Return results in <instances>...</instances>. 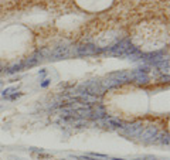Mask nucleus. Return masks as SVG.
I'll use <instances>...</instances> for the list:
<instances>
[{
	"instance_id": "obj_8",
	"label": "nucleus",
	"mask_w": 170,
	"mask_h": 160,
	"mask_svg": "<svg viewBox=\"0 0 170 160\" xmlns=\"http://www.w3.org/2000/svg\"><path fill=\"white\" fill-rule=\"evenodd\" d=\"M108 123H109L112 128H123V122H122V120H118V119H109Z\"/></svg>"
},
{
	"instance_id": "obj_14",
	"label": "nucleus",
	"mask_w": 170,
	"mask_h": 160,
	"mask_svg": "<svg viewBox=\"0 0 170 160\" xmlns=\"http://www.w3.org/2000/svg\"><path fill=\"white\" fill-rule=\"evenodd\" d=\"M112 160H123V159H112Z\"/></svg>"
},
{
	"instance_id": "obj_4",
	"label": "nucleus",
	"mask_w": 170,
	"mask_h": 160,
	"mask_svg": "<svg viewBox=\"0 0 170 160\" xmlns=\"http://www.w3.org/2000/svg\"><path fill=\"white\" fill-rule=\"evenodd\" d=\"M129 78L130 80H133V81H136L138 84H147V82H149L147 75H146L142 70H135L132 74L129 75Z\"/></svg>"
},
{
	"instance_id": "obj_3",
	"label": "nucleus",
	"mask_w": 170,
	"mask_h": 160,
	"mask_svg": "<svg viewBox=\"0 0 170 160\" xmlns=\"http://www.w3.org/2000/svg\"><path fill=\"white\" fill-rule=\"evenodd\" d=\"M102 48H96L95 45L92 44H87V45H81L78 47V50H77V54L78 55H94L96 53H102Z\"/></svg>"
},
{
	"instance_id": "obj_9",
	"label": "nucleus",
	"mask_w": 170,
	"mask_h": 160,
	"mask_svg": "<svg viewBox=\"0 0 170 160\" xmlns=\"http://www.w3.org/2000/svg\"><path fill=\"white\" fill-rule=\"evenodd\" d=\"M13 91H14V88H9V89H6L5 92H3V95H9V94H10V92H13Z\"/></svg>"
},
{
	"instance_id": "obj_15",
	"label": "nucleus",
	"mask_w": 170,
	"mask_h": 160,
	"mask_svg": "<svg viewBox=\"0 0 170 160\" xmlns=\"http://www.w3.org/2000/svg\"><path fill=\"white\" fill-rule=\"evenodd\" d=\"M0 71H2V67H0Z\"/></svg>"
},
{
	"instance_id": "obj_5",
	"label": "nucleus",
	"mask_w": 170,
	"mask_h": 160,
	"mask_svg": "<svg viewBox=\"0 0 170 160\" xmlns=\"http://www.w3.org/2000/svg\"><path fill=\"white\" fill-rule=\"evenodd\" d=\"M142 132V125L140 123H132V125L123 126V133L129 136H139Z\"/></svg>"
},
{
	"instance_id": "obj_1",
	"label": "nucleus",
	"mask_w": 170,
	"mask_h": 160,
	"mask_svg": "<svg viewBox=\"0 0 170 160\" xmlns=\"http://www.w3.org/2000/svg\"><path fill=\"white\" fill-rule=\"evenodd\" d=\"M129 47H130V41L128 40V38H125V40H122V41H119V43L114 44L109 48V50H106V51H108L111 55H116V57H125L126 51H128V48H129Z\"/></svg>"
},
{
	"instance_id": "obj_13",
	"label": "nucleus",
	"mask_w": 170,
	"mask_h": 160,
	"mask_svg": "<svg viewBox=\"0 0 170 160\" xmlns=\"http://www.w3.org/2000/svg\"><path fill=\"white\" fill-rule=\"evenodd\" d=\"M147 160H156L155 157H147Z\"/></svg>"
},
{
	"instance_id": "obj_2",
	"label": "nucleus",
	"mask_w": 170,
	"mask_h": 160,
	"mask_svg": "<svg viewBox=\"0 0 170 160\" xmlns=\"http://www.w3.org/2000/svg\"><path fill=\"white\" fill-rule=\"evenodd\" d=\"M140 139L143 140V142H153L156 139V136H157V129H156L155 126H149V128H146L143 132H140Z\"/></svg>"
},
{
	"instance_id": "obj_11",
	"label": "nucleus",
	"mask_w": 170,
	"mask_h": 160,
	"mask_svg": "<svg viewBox=\"0 0 170 160\" xmlns=\"http://www.w3.org/2000/svg\"><path fill=\"white\" fill-rule=\"evenodd\" d=\"M48 82H50V81H48V80H45L44 82H43V84H41V86H47V85H48Z\"/></svg>"
},
{
	"instance_id": "obj_7",
	"label": "nucleus",
	"mask_w": 170,
	"mask_h": 160,
	"mask_svg": "<svg viewBox=\"0 0 170 160\" xmlns=\"http://www.w3.org/2000/svg\"><path fill=\"white\" fill-rule=\"evenodd\" d=\"M23 68H24V67H23V62H19L17 65H13L11 68H9V70H7V72H9V74H14V72H19V71H21Z\"/></svg>"
},
{
	"instance_id": "obj_6",
	"label": "nucleus",
	"mask_w": 170,
	"mask_h": 160,
	"mask_svg": "<svg viewBox=\"0 0 170 160\" xmlns=\"http://www.w3.org/2000/svg\"><path fill=\"white\" fill-rule=\"evenodd\" d=\"M68 55H70L68 47H57L54 50V53H53V57H54L55 60H61V58H65Z\"/></svg>"
},
{
	"instance_id": "obj_10",
	"label": "nucleus",
	"mask_w": 170,
	"mask_h": 160,
	"mask_svg": "<svg viewBox=\"0 0 170 160\" xmlns=\"http://www.w3.org/2000/svg\"><path fill=\"white\" fill-rule=\"evenodd\" d=\"M21 94H14V95H11L10 96V99H16V98H17V96H20Z\"/></svg>"
},
{
	"instance_id": "obj_12",
	"label": "nucleus",
	"mask_w": 170,
	"mask_h": 160,
	"mask_svg": "<svg viewBox=\"0 0 170 160\" xmlns=\"http://www.w3.org/2000/svg\"><path fill=\"white\" fill-rule=\"evenodd\" d=\"M81 160H95V159H91V157H87V156H85V157H81Z\"/></svg>"
}]
</instances>
